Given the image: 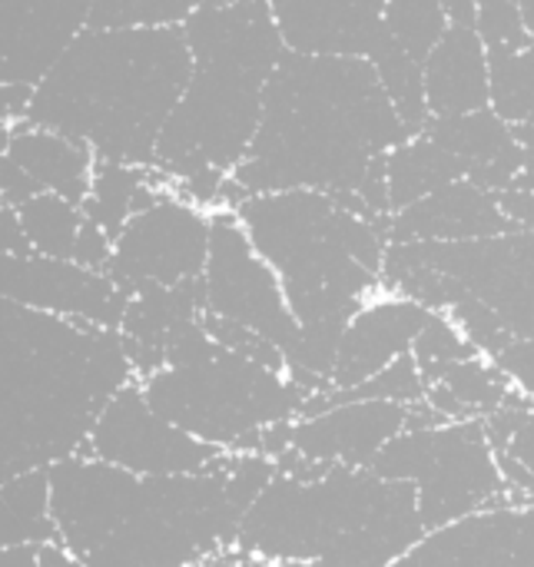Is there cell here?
Here are the masks:
<instances>
[{"label":"cell","mask_w":534,"mask_h":567,"mask_svg":"<svg viewBox=\"0 0 534 567\" xmlns=\"http://www.w3.org/2000/svg\"><path fill=\"white\" fill-rule=\"evenodd\" d=\"M93 0H0V86L33 90L90 23Z\"/></svg>","instance_id":"cell-16"},{"label":"cell","mask_w":534,"mask_h":567,"mask_svg":"<svg viewBox=\"0 0 534 567\" xmlns=\"http://www.w3.org/2000/svg\"><path fill=\"white\" fill-rule=\"evenodd\" d=\"M223 452L160 415L143 395L140 379H133L103 405L80 455L113 462L136 475H183L213 465Z\"/></svg>","instance_id":"cell-13"},{"label":"cell","mask_w":534,"mask_h":567,"mask_svg":"<svg viewBox=\"0 0 534 567\" xmlns=\"http://www.w3.org/2000/svg\"><path fill=\"white\" fill-rule=\"evenodd\" d=\"M515 133H518V140H522L525 146H534V126H528V123H525V126H515Z\"/></svg>","instance_id":"cell-45"},{"label":"cell","mask_w":534,"mask_h":567,"mask_svg":"<svg viewBox=\"0 0 534 567\" xmlns=\"http://www.w3.org/2000/svg\"><path fill=\"white\" fill-rule=\"evenodd\" d=\"M499 203L518 229H534V189H502Z\"/></svg>","instance_id":"cell-40"},{"label":"cell","mask_w":534,"mask_h":567,"mask_svg":"<svg viewBox=\"0 0 534 567\" xmlns=\"http://www.w3.org/2000/svg\"><path fill=\"white\" fill-rule=\"evenodd\" d=\"M386 478L412 482L425 532L495 505H522L534 495L505 485L485 419L402 429L369 465Z\"/></svg>","instance_id":"cell-9"},{"label":"cell","mask_w":534,"mask_h":567,"mask_svg":"<svg viewBox=\"0 0 534 567\" xmlns=\"http://www.w3.org/2000/svg\"><path fill=\"white\" fill-rule=\"evenodd\" d=\"M57 538L50 518V485L47 468L23 472L17 478L0 482V548L23 542H50Z\"/></svg>","instance_id":"cell-25"},{"label":"cell","mask_w":534,"mask_h":567,"mask_svg":"<svg viewBox=\"0 0 534 567\" xmlns=\"http://www.w3.org/2000/svg\"><path fill=\"white\" fill-rule=\"evenodd\" d=\"M409 246L489 302L515 339H534V229L475 239H409Z\"/></svg>","instance_id":"cell-12"},{"label":"cell","mask_w":534,"mask_h":567,"mask_svg":"<svg viewBox=\"0 0 534 567\" xmlns=\"http://www.w3.org/2000/svg\"><path fill=\"white\" fill-rule=\"evenodd\" d=\"M449 316L459 322V329L469 336V342L482 352V355H499V352H505L512 342H515V336H512V329L505 326V319L489 306V302H482L479 296H465L459 306H452L449 309Z\"/></svg>","instance_id":"cell-34"},{"label":"cell","mask_w":534,"mask_h":567,"mask_svg":"<svg viewBox=\"0 0 534 567\" xmlns=\"http://www.w3.org/2000/svg\"><path fill=\"white\" fill-rule=\"evenodd\" d=\"M7 156L23 166V173L37 183V189L60 193L73 203L86 199L93 166H96V153L86 143L60 130L20 120L10 126Z\"/></svg>","instance_id":"cell-23"},{"label":"cell","mask_w":534,"mask_h":567,"mask_svg":"<svg viewBox=\"0 0 534 567\" xmlns=\"http://www.w3.org/2000/svg\"><path fill=\"white\" fill-rule=\"evenodd\" d=\"M0 296L103 329H120L130 306V292L106 269L33 249L0 256Z\"/></svg>","instance_id":"cell-14"},{"label":"cell","mask_w":534,"mask_h":567,"mask_svg":"<svg viewBox=\"0 0 534 567\" xmlns=\"http://www.w3.org/2000/svg\"><path fill=\"white\" fill-rule=\"evenodd\" d=\"M512 189H534V146H525V163H522V173L515 176Z\"/></svg>","instance_id":"cell-43"},{"label":"cell","mask_w":534,"mask_h":567,"mask_svg":"<svg viewBox=\"0 0 534 567\" xmlns=\"http://www.w3.org/2000/svg\"><path fill=\"white\" fill-rule=\"evenodd\" d=\"M203 289L209 312L256 329L283 352L292 349L299 336V319L289 309L279 272L259 256L236 209H213Z\"/></svg>","instance_id":"cell-10"},{"label":"cell","mask_w":534,"mask_h":567,"mask_svg":"<svg viewBox=\"0 0 534 567\" xmlns=\"http://www.w3.org/2000/svg\"><path fill=\"white\" fill-rule=\"evenodd\" d=\"M449 23L445 0H389L386 7V30L419 60L432 53Z\"/></svg>","instance_id":"cell-30"},{"label":"cell","mask_w":534,"mask_h":567,"mask_svg":"<svg viewBox=\"0 0 534 567\" xmlns=\"http://www.w3.org/2000/svg\"><path fill=\"white\" fill-rule=\"evenodd\" d=\"M223 3H229V0H223Z\"/></svg>","instance_id":"cell-46"},{"label":"cell","mask_w":534,"mask_h":567,"mask_svg":"<svg viewBox=\"0 0 534 567\" xmlns=\"http://www.w3.org/2000/svg\"><path fill=\"white\" fill-rule=\"evenodd\" d=\"M409 405L386 399H342L292 422V449L312 462L369 468L405 429Z\"/></svg>","instance_id":"cell-17"},{"label":"cell","mask_w":534,"mask_h":567,"mask_svg":"<svg viewBox=\"0 0 534 567\" xmlns=\"http://www.w3.org/2000/svg\"><path fill=\"white\" fill-rule=\"evenodd\" d=\"M485 429H489L495 452L515 455L518 462H525L532 468L534 475V402L518 385L512 389V395L502 409L485 415Z\"/></svg>","instance_id":"cell-33"},{"label":"cell","mask_w":534,"mask_h":567,"mask_svg":"<svg viewBox=\"0 0 534 567\" xmlns=\"http://www.w3.org/2000/svg\"><path fill=\"white\" fill-rule=\"evenodd\" d=\"M33 193H40L37 183L23 173L20 163H13V159L7 156V150H0V196H3L10 206H20V203L30 199Z\"/></svg>","instance_id":"cell-38"},{"label":"cell","mask_w":534,"mask_h":567,"mask_svg":"<svg viewBox=\"0 0 534 567\" xmlns=\"http://www.w3.org/2000/svg\"><path fill=\"white\" fill-rule=\"evenodd\" d=\"M429 316L432 309L409 296L386 289L369 296L346 322L339 359L332 369V389L349 392L386 369L396 355L412 352V342Z\"/></svg>","instance_id":"cell-18"},{"label":"cell","mask_w":534,"mask_h":567,"mask_svg":"<svg viewBox=\"0 0 534 567\" xmlns=\"http://www.w3.org/2000/svg\"><path fill=\"white\" fill-rule=\"evenodd\" d=\"M23 249H30V246L23 239V229H20V219H17V206H10L0 196V256L23 252Z\"/></svg>","instance_id":"cell-41"},{"label":"cell","mask_w":534,"mask_h":567,"mask_svg":"<svg viewBox=\"0 0 534 567\" xmlns=\"http://www.w3.org/2000/svg\"><path fill=\"white\" fill-rule=\"evenodd\" d=\"M286 50L369 56L389 0H269Z\"/></svg>","instance_id":"cell-19"},{"label":"cell","mask_w":534,"mask_h":567,"mask_svg":"<svg viewBox=\"0 0 534 567\" xmlns=\"http://www.w3.org/2000/svg\"><path fill=\"white\" fill-rule=\"evenodd\" d=\"M17 219H20L23 239L33 252L73 256V243H76V233L86 216H83L80 203H73L60 193L40 189L17 206Z\"/></svg>","instance_id":"cell-27"},{"label":"cell","mask_w":534,"mask_h":567,"mask_svg":"<svg viewBox=\"0 0 534 567\" xmlns=\"http://www.w3.org/2000/svg\"><path fill=\"white\" fill-rule=\"evenodd\" d=\"M193 70L183 23L83 27L33 86L23 120L86 143L96 159L156 163V143Z\"/></svg>","instance_id":"cell-4"},{"label":"cell","mask_w":534,"mask_h":567,"mask_svg":"<svg viewBox=\"0 0 534 567\" xmlns=\"http://www.w3.org/2000/svg\"><path fill=\"white\" fill-rule=\"evenodd\" d=\"M475 30L482 33L485 47H528L534 43L518 0H479Z\"/></svg>","instance_id":"cell-35"},{"label":"cell","mask_w":534,"mask_h":567,"mask_svg":"<svg viewBox=\"0 0 534 567\" xmlns=\"http://www.w3.org/2000/svg\"><path fill=\"white\" fill-rule=\"evenodd\" d=\"M236 216L279 272L299 326L349 319L382 289L389 219L356 213L326 189L249 193Z\"/></svg>","instance_id":"cell-7"},{"label":"cell","mask_w":534,"mask_h":567,"mask_svg":"<svg viewBox=\"0 0 534 567\" xmlns=\"http://www.w3.org/2000/svg\"><path fill=\"white\" fill-rule=\"evenodd\" d=\"M429 382H445L479 419L502 409L515 389L512 375L492 355H469V359L449 362Z\"/></svg>","instance_id":"cell-29"},{"label":"cell","mask_w":534,"mask_h":567,"mask_svg":"<svg viewBox=\"0 0 534 567\" xmlns=\"http://www.w3.org/2000/svg\"><path fill=\"white\" fill-rule=\"evenodd\" d=\"M518 229L499 203V193L482 189L469 176L415 199L389 216V243L409 239H475Z\"/></svg>","instance_id":"cell-21"},{"label":"cell","mask_w":534,"mask_h":567,"mask_svg":"<svg viewBox=\"0 0 534 567\" xmlns=\"http://www.w3.org/2000/svg\"><path fill=\"white\" fill-rule=\"evenodd\" d=\"M425 100L432 116L492 106L489 47L475 23H449L425 56Z\"/></svg>","instance_id":"cell-22"},{"label":"cell","mask_w":534,"mask_h":567,"mask_svg":"<svg viewBox=\"0 0 534 567\" xmlns=\"http://www.w3.org/2000/svg\"><path fill=\"white\" fill-rule=\"evenodd\" d=\"M425 525L412 482L329 465L316 478L276 472L243 515L236 565H399Z\"/></svg>","instance_id":"cell-5"},{"label":"cell","mask_w":534,"mask_h":567,"mask_svg":"<svg viewBox=\"0 0 534 567\" xmlns=\"http://www.w3.org/2000/svg\"><path fill=\"white\" fill-rule=\"evenodd\" d=\"M415 136L369 56L286 50L233 176L249 193L356 189L376 156Z\"/></svg>","instance_id":"cell-2"},{"label":"cell","mask_w":534,"mask_h":567,"mask_svg":"<svg viewBox=\"0 0 534 567\" xmlns=\"http://www.w3.org/2000/svg\"><path fill=\"white\" fill-rule=\"evenodd\" d=\"M140 385L160 415L226 452H256L259 432L299 419L306 402V392L286 372L226 346L199 362L163 365Z\"/></svg>","instance_id":"cell-8"},{"label":"cell","mask_w":534,"mask_h":567,"mask_svg":"<svg viewBox=\"0 0 534 567\" xmlns=\"http://www.w3.org/2000/svg\"><path fill=\"white\" fill-rule=\"evenodd\" d=\"M213 213L183 199L170 186L143 209H136L113 239L106 272L126 289L176 286L199 279L209 256Z\"/></svg>","instance_id":"cell-11"},{"label":"cell","mask_w":534,"mask_h":567,"mask_svg":"<svg viewBox=\"0 0 534 567\" xmlns=\"http://www.w3.org/2000/svg\"><path fill=\"white\" fill-rule=\"evenodd\" d=\"M229 452L183 475H136L93 455L47 468L50 518L76 565H219L236 548L243 512L226 492Z\"/></svg>","instance_id":"cell-1"},{"label":"cell","mask_w":534,"mask_h":567,"mask_svg":"<svg viewBox=\"0 0 534 567\" xmlns=\"http://www.w3.org/2000/svg\"><path fill=\"white\" fill-rule=\"evenodd\" d=\"M133 379L120 329L0 296V482L80 455L103 405Z\"/></svg>","instance_id":"cell-3"},{"label":"cell","mask_w":534,"mask_h":567,"mask_svg":"<svg viewBox=\"0 0 534 567\" xmlns=\"http://www.w3.org/2000/svg\"><path fill=\"white\" fill-rule=\"evenodd\" d=\"M492 106L512 126H534V43L489 47Z\"/></svg>","instance_id":"cell-28"},{"label":"cell","mask_w":534,"mask_h":567,"mask_svg":"<svg viewBox=\"0 0 534 567\" xmlns=\"http://www.w3.org/2000/svg\"><path fill=\"white\" fill-rule=\"evenodd\" d=\"M518 7H522L525 27H528V33H532V40H534V0H518Z\"/></svg>","instance_id":"cell-44"},{"label":"cell","mask_w":534,"mask_h":567,"mask_svg":"<svg viewBox=\"0 0 534 567\" xmlns=\"http://www.w3.org/2000/svg\"><path fill=\"white\" fill-rule=\"evenodd\" d=\"M189 83L156 143V169L179 179L193 169L233 173L256 136L266 83L286 43L269 0H203L186 20Z\"/></svg>","instance_id":"cell-6"},{"label":"cell","mask_w":534,"mask_h":567,"mask_svg":"<svg viewBox=\"0 0 534 567\" xmlns=\"http://www.w3.org/2000/svg\"><path fill=\"white\" fill-rule=\"evenodd\" d=\"M425 402L435 409V412H442L449 422H459V419H479V415H472V409L445 385V382H429V389H425Z\"/></svg>","instance_id":"cell-39"},{"label":"cell","mask_w":534,"mask_h":567,"mask_svg":"<svg viewBox=\"0 0 534 567\" xmlns=\"http://www.w3.org/2000/svg\"><path fill=\"white\" fill-rule=\"evenodd\" d=\"M386 169H389V203H392V213H399L412 206L415 199L462 179L469 166L462 156L435 143L429 133H415L405 143L389 150Z\"/></svg>","instance_id":"cell-24"},{"label":"cell","mask_w":534,"mask_h":567,"mask_svg":"<svg viewBox=\"0 0 534 567\" xmlns=\"http://www.w3.org/2000/svg\"><path fill=\"white\" fill-rule=\"evenodd\" d=\"M445 10H449L452 23H475L479 0H445Z\"/></svg>","instance_id":"cell-42"},{"label":"cell","mask_w":534,"mask_h":567,"mask_svg":"<svg viewBox=\"0 0 534 567\" xmlns=\"http://www.w3.org/2000/svg\"><path fill=\"white\" fill-rule=\"evenodd\" d=\"M203 0H93L90 27H173Z\"/></svg>","instance_id":"cell-31"},{"label":"cell","mask_w":534,"mask_h":567,"mask_svg":"<svg viewBox=\"0 0 534 567\" xmlns=\"http://www.w3.org/2000/svg\"><path fill=\"white\" fill-rule=\"evenodd\" d=\"M110 256H113V236L103 226H96L93 219H83L70 259H76V262H83L90 269H106Z\"/></svg>","instance_id":"cell-36"},{"label":"cell","mask_w":534,"mask_h":567,"mask_svg":"<svg viewBox=\"0 0 534 567\" xmlns=\"http://www.w3.org/2000/svg\"><path fill=\"white\" fill-rule=\"evenodd\" d=\"M369 60L389 93V100L396 103L399 116L422 133V126L429 123V100H425V60H419L415 53H409L386 27L376 40V47L369 50Z\"/></svg>","instance_id":"cell-26"},{"label":"cell","mask_w":534,"mask_h":567,"mask_svg":"<svg viewBox=\"0 0 534 567\" xmlns=\"http://www.w3.org/2000/svg\"><path fill=\"white\" fill-rule=\"evenodd\" d=\"M495 362L512 375V382L534 402V339H515L505 352L495 355Z\"/></svg>","instance_id":"cell-37"},{"label":"cell","mask_w":534,"mask_h":567,"mask_svg":"<svg viewBox=\"0 0 534 567\" xmlns=\"http://www.w3.org/2000/svg\"><path fill=\"white\" fill-rule=\"evenodd\" d=\"M412 355L419 359L425 382H429L442 365L469 359V355H482V352L469 342V336L459 329V322L449 312L432 309V316L425 319V326L419 329V336L412 342Z\"/></svg>","instance_id":"cell-32"},{"label":"cell","mask_w":534,"mask_h":567,"mask_svg":"<svg viewBox=\"0 0 534 567\" xmlns=\"http://www.w3.org/2000/svg\"><path fill=\"white\" fill-rule=\"evenodd\" d=\"M422 133H429L435 143H442L455 156H462L469 166L465 176L479 183L482 189H492V193L512 189L515 176L522 173L525 143L495 106L429 116Z\"/></svg>","instance_id":"cell-20"},{"label":"cell","mask_w":534,"mask_h":567,"mask_svg":"<svg viewBox=\"0 0 534 567\" xmlns=\"http://www.w3.org/2000/svg\"><path fill=\"white\" fill-rule=\"evenodd\" d=\"M402 567H534V502L495 505L425 532Z\"/></svg>","instance_id":"cell-15"}]
</instances>
